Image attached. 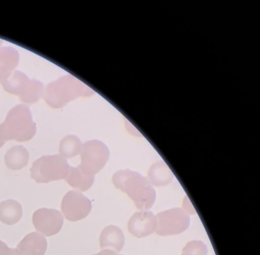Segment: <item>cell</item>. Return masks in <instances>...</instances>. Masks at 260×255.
Masks as SVG:
<instances>
[{
  "mask_svg": "<svg viewBox=\"0 0 260 255\" xmlns=\"http://www.w3.org/2000/svg\"><path fill=\"white\" fill-rule=\"evenodd\" d=\"M208 247L205 243L202 241H189L182 249V253H187L188 255H208Z\"/></svg>",
  "mask_w": 260,
  "mask_h": 255,
  "instance_id": "ffe728a7",
  "label": "cell"
},
{
  "mask_svg": "<svg viewBox=\"0 0 260 255\" xmlns=\"http://www.w3.org/2000/svg\"><path fill=\"white\" fill-rule=\"evenodd\" d=\"M93 255H123V254H118L116 252L114 251V250H110V249H105V250H101V251L99 252L96 254Z\"/></svg>",
  "mask_w": 260,
  "mask_h": 255,
  "instance_id": "7402d4cb",
  "label": "cell"
},
{
  "mask_svg": "<svg viewBox=\"0 0 260 255\" xmlns=\"http://www.w3.org/2000/svg\"><path fill=\"white\" fill-rule=\"evenodd\" d=\"M5 141L2 140V139H0V148H2V147L5 145Z\"/></svg>",
  "mask_w": 260,
  "mask_h": 255,
  "instance_id": "603a6c76",
  "label": "cell"
},
{
  "mask_svg": "<svg viewBox=\"0 0 260 255\" xmlns=\"http://www.w3.org/2000/svg\"><path fill=\"white\" fill-rule=\"evenodd\" d=\"M93 90L74 76L68 74L49 83L45 88L43 98L50 107L60 108L80 97L91 96Z\"/></svg>",
  "mask_w": 260,
  "mask_h": 255,
  "instance_id": "3957f363",
  "label": "cell"
},
{
  "mask_svg": "<svg viewBox=\"0 0 260 255\" xmlns=\"http://www.w3.org/2000/svg\"><path fill=\"white\" fill-rule=\"evenodd\" d=\"M80 155L81 163L79 168L85 174L94 176L100 172L107 163L109 152L103 142L91 140L83 144Z\"/></svg>",
  "mask_w": 260,
  "mask_h": 255,
  "instance_id": "5b68a950",
  "label": "cell"
},
{
  "mask_svg": "<svg viewBox=\"0 0 260 255\" xmlns=\"http://www.w3.org/2000/svg\"><path fill=\"white\" fill-rule=\"evenodd\" d=\"M19 54L11 47L0 48V82L7 80L16 71L19 63Z\"/></svg>",
  "mask_w": 260,
  "mask_h": 255,
  "instance_id": "8fae6325",
  "label": "cell"
},
{
  "mask_svg": "<svg viewBox=\"0 0 260 255\" xmlns=\"http://www.w3.org/2000/svg\"><path fill=\"white\" fill-rule=\"evenodd\" d=\"M63 215L57 209L42 208L33 214L32 223L37 232L44 236L57 235L63 227Z\"/></svg>",
  "mask_w": 260,
  "mask_h": 255,
  "instance_id": "ba28073f",
  "label": "cell"
},
{
  "mask_svg": "<svg viewBox=\"0 0 260 255\" xmlns=\"http://www.w3.org/2000/svg\"><path fill=\"white\" fill-rule=\"evenodd\" d=\"M45 87L43 83L39 80H30L28 86L25 92L19 97L20 101L24 104H33L39 101L41 98H43Z\"/></svg>",
  "mask_w": 260,
  "mask_h": 255,
  "instance_id": "d6986e66",
  "label": "cell"
},
{
  "mask_svg": "<svg viewBox=\"0 0 260 255\" xmlns=\"http://www.w3.org/2000/svg\"><path fill=\"white\" fill-rule=\"evenodd\" d=\"M22 205L14 200H7L0 203V221L8 226H13L22 217Z\"/></svg>",
  "mask_w": 260,
  "mask_h": 255,
  "instance_id": "5bb4252c",
  "label": "cell"
},
{
  "mask_svg": "<svg viewBox=\"0 0 260 255\" xmlns=\"http://www.w3.org/2000/svg\"><path fill=\"white\" fill-rule=\"evenodd\" d=\"M82 148L83 143L77 136L68 135L60 141L59 155L68 160L80 155Z\"/></svg>",
  "mask_w": 260,
  "mask_h": 255,
  "instance_id": "ac0fdd59",
  "label": "cell"
},
{
  "mask_svg": "<svg viewBox=\"0 0 260 255\" xmlns=\"http://www.w3.org/2000/svg\"><path fill=\"white\" fill-rule=\"evenodd\" d=\"M30 80H31L28 78V76L25 75L24 72L16 70L9 78L0 83L3 85L6 92L20 97L26 89Z\"/></svg>",
  "mask_w": 260,
  "mask_h": 255,
  "instance_id": "2e32d148",
  "label": "cell"
},
{
  "mask_svg": "<svg viewBox=\"0 0 260 255\" xmlns=\"http://www.w3.org/2000/svg\"><path fill=\"white\" fill-rule=\"evenodd\" d=\"M148 179L155 187L167 186L173 180V174L164 162H156L149 170Z\"/></svg>",
  "mask_w": 260,
  "mask_h": 255,
  "instance_id": "e0dca14e",
  "label": "cell"
},
{
  "mask_svg": "<svg viewBox=\"0 0 260 255\" xmlns=\"http://www.w3.org/2000/svg\"><path fill=\"white\" fill-rule=\"evenodd\" d=\"M37 132L31 110L26 104L15 106L9 112L5 121L0 124V139L19 142L31 140Z\"/></svg>",
  "mask_w": 260,
  "mask_h": 255,
  "instance_id": "7a4b0ae2",
  "label": "cell"
},
{
  "mask_svg": "<svg viewBox=\"0 0 260 255\" xmlns=\"http://www.w3.org/2000/svg\"><path fill=\"white\" fill-rule=\"evenodd\" d=\"M16 248L22 255H45L48 248V241L42 234L31 232L21 241Z\"/></svg>",
  "mask_w": 260,
  "mask_h": 255,
  "instance_id": "30bf717a",
  "label": "cell"
},
{
  "mask_svg": "<svg viewBox=\"0 0 260 255\" xmlns=\"http://www.w3.org/2000/svg\"><path fill=\"white\" fill-rule=\"evenodd\" d=\"M64 180L74 189L80 192H85L92 186L95 177L85 174L79 167H76V168L71 167L69 173Z\"/></svg>",
  "mask_w": 260,
  "mask_h": 255,
  "instance_id": "9a60e30c",
  "label": "cell"
},
{
  "mask_svg": "<svg viewBox=\"0 0 260 255\" xmlns=\"http://www.w3.org/2000/svg\"><path fill=\"white\" fill-rule=\"evenodd\" d=\"M68 160L60 155H48L33 162L31 177L37 183H49L66 178L70 171Z\"/></svg>",
  "mask_w": 260,
  "mask_h": 255,
  "instance_id": "277c9868",
  "label": "cell"
},
{
  "mask_svg": "<svg viewBox=\"0 0 260 255\" xmlns=\"http://www.w3.org/2000/svg\"><path fill=\"white\" fill-rule=\"evenodd\" d=\"M181 255H188V254H187V253H182V254H181Z\"/></svg>",
  "mask_w": 260,
  "mask_h": 255,
  "instance_id": "d4e9b609",
  "label": "cell"
},
{
  "mask_svg": "<svg viewBox=\"0 0 260 255\" xmlns=\"http://www.w3.org/2000/svg\"><path fill=\"white\" fill-rule=\"evenodd\" d=\"M156 217V232L161 236L179 235L185 232L190 225L189 215L182 208H173L159 212Z\"/></svg>",
  "mask_w": 260,
  "mask_h": 255,
  "instance_id": "8992f818",
  "label": "cell"
},
{
  "mask_svg": "<svg viewBox=\"0 0 260 255\" xmlns=\"http://www.w3.org/2000/svg\"><path fill=\"white\" fill-rule=\"evenodd\" d=\"M4 159L7 168L13 171H19L28 165L29 153L23 145H15L7 152Z\"/></svg>",
  "mask_w": 260,
  "mask_h": 255,
  "instance_id": "4fadbf2b",
  "label": "cell"
},
{
  "mask_svg": "<svg viewBox=\"0 0 260 255\" xmlns=\"http://www.w3.org/2000/svg\"><path fill=\"white\" fill-rule=\"evenodd\" d=\"M157 220L150 211L137 212L131 217L127 223L129 232L138 238H144L156 232Z\"/></svg>",
  "mask_w": 260,
  "mask_h": 255,
  "instance_id": "9c48e42d",
  "label": "cell"
},
{
  "mask_svg": "<svg viewBox=\"0 0 260 255\" xmlns=\"http://www.w3.org/2000/svg\"><path fill=\"white\" fill-rule=\"evenodd\" d=\"M60 207L67 220L77 222L89 215L92 210V203L81 193L71 191L65 194Z\"/></svg>",
  "mask_w": 260,
  "mask_h": 255,
  "instance_id": "52a82bcc",
  "label": "cell"
},
{
  "mask_svg": "<svg viewBox=\"0 0 260 255\" xmlns=\"http://www.w3.org/2000/svg\"><path fill=\"white\" fill-rule=\"evenodd\" d=\"M117 189L125 193L141 211L150 209L156 200V191L148 179L135 171H119L112 177Z\"/></svg>",
  "mask_w": 260,
  "mask_h": 255,
  "instance_id": "6da1fadb",
  "label": "cell"
},
{
  "mask_svg": "<svg viewBox=\"0 0 260 255\" xmlns=\"http://www.w3.org/2000/svg\"><path fill=\"white\" fill-rule=\"evenodd\" d=\"M0 255H22L17 248H10L4 241H0Z\"/></svg>",
  "mask_w": 260,
  "mask_h": 255,
  "instance_id": "44dd1931",
  "label": "cell"
},
{
  "mask_svg": "<svg viewBox=\"0 0 260 255\" xmlns=\"http://www.w3.org/2000/svg\"><path fill=\"white\" fill-rule=\"evenodd\" d=\"M3 42H3V40H1V39H0V46H1V45H3Z\"/></svg>",
  "mask_w": 260,
  "mask_h": 255,
  "instance_id": "cb8c5ba5",
  "label": "cell"
},
{
  "mask_svg": "<svg viewBox=\"0 0 260 255\" xmlns=\"http://www.w3.org/2000/svg\"><path fill=\"white\" fill-rule=\"evenodd\" d=\"M124 233L118 226H106L100 235V242L101 248L112 247L114 251L120 252L122 250L124 245Z\"/></svg>",
  "mask_w": 260,
  "mask_h": 255,
  "instance_id": "7c38bea8",
  "label": "cell"
}]
</instances>
